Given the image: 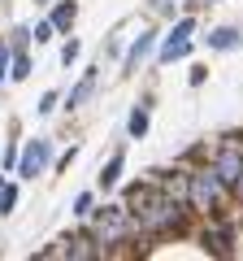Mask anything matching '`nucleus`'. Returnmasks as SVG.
Listing matches in <instances>:
<instances>
[{
    "label": "nucleus",
    "mask_w": 243,
    "mask_h": 261,
    "mask_svg": "<svg viewBox=\"0 0 243 261\" xmlns=\"http://www.w3.org/2000/svg\"><path fill=\"white\" fill-rule=\"evenodd\" d=\"M126 214H135V222L148 226V231H161V226L178 222V200L152 192V187H131V196H126Z\"/></svg>",
    "instance_id": "obj_1"
},
{
    "label": "nucleus",
    "mask_w": 243,
    "mask_h": 261,
    "mask_svg": "<svg viewBox=\"0 0 243 261\" xmlns=\"http://www.w3.org/2000/svg\"><path fill=\"white\" fill-rule=\"evenodd\" d=\"M217 178L222 183H230V187H239V178H243V140L239 135H230V140L222 144V152H217Z\"/></svg>",
    "instance_id": "obj_2"
},
{
    "label": "nucleus",
    "mask_w": 243,
    "mask_h": 261,
    "mask_svg": "<svg viewBox=\"0 0 243 261\" xmlns=\"http://www.w3.org/2000/svg\"><path fill=\"white\" fill-rule=\"evenodd\" d=\"M217 196H222V178H217V170H200V174L191 178V205L208 214V209L217 205Z\"/></svg>",
    "instance_id": "obj_3"
},
{
    "label": "nucleus",
    "mask_w": 243,
    "mask_h": 261,
    "mask_svg": "<svg viewBox=\"0 0 243 261\" xmlns=\"http://www.w3.org/2000/svg\"><path fill=\"white\" fill-rule=\"evenodd\" d=\"M44 166H48V140H31V144H26V152H22V161H18V174L35 178Z\"/></svg>",
    "instance_id": "obj_4"
},
{
    "label": "nucleus",
    "mask_w": 243,
    "mask_h": 261,
    "mask_svg": "<svg viewBox=\"0 0 243 261\" xmlns=\"http://www.w3.org/2000/svg\"><path fill=\"white\" fill-rule=\"evenodd\" d=\"M122 231H126V205L104 209V214H100V240H104V244H113Z\"/></svg>",
    "instance_id": "obj_5"
},
{
    "label": "nucleus",
    "mask_w": 243,
    "mask_h": 261,
    "mask_svg": "<svg viewBox=\"0 0 243 261\" xmlns=\"http://www.w3.org/2000/svg\"><path fill=\"white\" fill-rule=\"evenodd\" d=\"M148 48H152V31H143V35H135V44H131V53H126V70H135V65L148 57Z\"/></svg>",
    "instance_id": "obj_6"
},
{
    "label": "nucleus",
    "mask_w": 243,
    "mask_h": 261,
    "mask_svg": "<svg viewBox=\"0 0 243 261\" xmlns=\"http://www.w3.org/2000/svg\"><path fill=\"white\" fill-rule=\"evenodd\" d=\"M70 27H74V5L66 0V5H56V13H52V31H70Z\"/></svg>",
    "instance_id": "obj_7"
},
{
    "label": "nucleus",
    "mask_w": 243,
    "mask_h": 261,
    "mask_svg": "<svg viewBox=\"0 0 243 261\" xmlns=\"http://www.w3.org/2000/svg\"><path fill=\"white\" fill-rule=\"evenodd\" d=\"M234 44H239V31H230V27H222V31L208 35V48H234Z\"/></svg>",
    "instance_id": "obj_8"
},
{
    "label": "nucleus",
    "mask_w": 243,
    "mask_h": 261,
    "mask_svg": "<svg viewBox=\"0 0 243 261\" xmlns=\"http://www.w3.org/2000/svg\"><path fill=\"white\" fill-rule=\"evenodd\" d=\"M174 57H187V39H165V48H161V61H174Z\"/></svg>",
    "instance_id": "obj_9"
},
{
    "label": "nucleus",
    "mask_w": 243,
    "mask_h": 261,
    "mask_svg": "<svg viewBox=\"0 0 243 261\" xmlns=\"http://www.w3.org/2000/svg\"><path fill=\"white\" fill-rule=\"evenodd\" d=\"M92 83H96V74H87V79H83V83H78V87H74V92H70V109H74V105H83V100H87V96H92Z\"/></svg>",
    "instance_id": "obj_10"
},
{
    "label": "nucleus",
    "mask_w": 243,
    "mask_h": 261,
    "mask_svg": "<svg viewBox=\"0 0 243 261\" xmlns=\"http://www.w3.org/2000/svg\"><path fill=\"white\" fill-rule=\"evenodd\" d=\"M66 252H70V257H92L96 248H92V240H83V235H78V240H70V248H66Z\"/></svg>",
    "instance_id": "obj_11"
},
{
    "label": "nucleus",
    "mask_w": 243,
    "mask_h": 261,
    "mask_svg": "<svg viewBox=\"0 0 243 261\" xmlns=\"http://www.w3.org/2000/svg\"><path fill=\"white\" fill-rule=\"evenodd\" d=\"M117 174H122V157H113L109 166H104V174H100V183H104V187H113V183H117Z\"/></svg>",
    "instance_id": "obj_12"
},
{
    "label": "nucleus",
    "mask_w": 243,
    "mask_h": 261,
    "mask_svg": "<svg viewBox=\"0 0 243 261\" xmlns=\"http://www.w3.org/2000/svg\"><path fill=\"white\" fill-rule=\"evenodd\" d=\"M143 130H148V113H143V109H135V113H131V135L139 140Z\"/></svg>",
    "instance_id": "obj_13"
},
{
    "label": "nucleus",
    "mask_w": 243,
    "mask_h": 261,
    "mask_svg": "<svg viewBox=\"0 0 243 261\" xmlns=\"http://www.w3.org/2000/svg\"><path fill=\"white\" fill-rule=\"evenodd\" d=\"M13 200H18V192H13V187H0V214H9Z\"/></svg>",
    "instance_id": "obj_14"
},
{
    "label": "nucleus",
    "mask_w": 243,
    "mask_h": 261,
    "mask_svg": "<svg viewBox=\"0 0 243 261\" xmlns=\"http://www.w3.org/2000/svg\"><path fill=\"white\" fill-rule=\"evenodd\" d=\"M61 61H66V65H74V61H78V44H74V39L61 48Z\"/></svg>",
    "instance_id": "obj_15"
},
{
    "label": "nucleus",
    "mask_w": 243,
    "mask_h": 261,
    "mask_svg": "<svg viewBox=\"0 0 243 261\" xmlns=\"http://www.w3.org/2000/svg\"><path fill=\"white\" fill-rule=\"evenodd\" d=\"M31 74V61L26 57H18V61H13V79H26Z\"/></svg>",
    "instance_id": "obj_16"
},
{
    "label": "nucleus",
    "mask_w": 243,
    "mask_h": 261,
    "mask_svg": "<svg viewBox=\"0 0 243 261\" xmlns=\"http://www.w3.org/2000/svg\"><path fill=\"white\" fill-rule=\"evenodd\" d=\"M44 39H52V22H39L35 27V44H44Z\"/></svg>",
    "instance_id": "obj_17"
},
{
    "label": "nucleus",
    "mask_w": 243,
    "mask_h": 261,
    "mask_svg": "<svg viewBox=\"0 0 243 261\" xmlns=\"http://www.w3.org/2000/svg\"><path fill=\"white\" fill-rule=\"evenodd\" d=\"M74 214H92V196H87V192L74 200Z\"/></svg>",
    "instance_id": "obj_18"
},
{
    "label": "nucleus",
    "mask_w": 243,
    "mask_h": 261,
    "mask_svg": "<svg viewBox=\"0 0 243 261\" xmlns=\"http://www.w3.org/2000/svg\"><path fill=\"white\" fill-rule=\"evenodd\" d=\"M5 74H9V48L0 44V83H5Z\"/></svg>",
    "instance_id": "obj_19"
},
{
    "label": "nucleus",
    "mask_w": 243,
    "mask_h": 261,
    "mask_svg": "<svg viewBox=\"0 0 243 261\" xmlns=\"http://www.w3.org/2000/svg\"><path fill=\"white\" fill-rule=\"evenodd\" d=\"M52 109H56V96H52V92H48V96H44V100H39V113H52Z\"/></svg>",
    "instance_id": "obj_20"
},
{
    "label": "nucleus",
    "mask_w": 243,
    "mask_h": 261,
    "mask_svg": "<svg viewBox=\"0 0 243 261\" xmlns=\"http://www.w3.org/2000/svg\"><path fill=\"white\" fill-rule=\"evenodd\" d=\"M39 5H48V0H39Z\"/></svg>",
    "instance_id": "obj_21"
}]
</instances>
